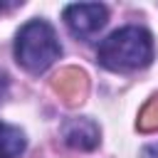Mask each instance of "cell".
Instances as JSON below:
<instances>
[{
  "instance_id": "cell-1",
  "label": "cell",
  "mask_w": 158,
  "mask_h": 158,
  "mask_svg": "<svg viewBox=\"0 0 158 158\" xmlns=\"http://www.w3.org/2000/svg\"><path fill=\"white\" fill-rule=\"evenodd\" d=\"M99 64L111 72H133L143 69L153 59V37L148 30L126 25L114 30L99 44Z\"/></svg>"
},
{
  "instance_id": "cell-2",
  "label": "cell",
  "mask_w": 158,
  "mask_h": 158,
  "mask_svg": "<svg viewBox=\"0 0 158 158\" xmlns=\"http://www.w3.org/2000/svg\"><path fill=\"white\" fill-rule=\"evenodd\" d=\"M62 54L57 32L44 20H30L20 27L15 37V59L30 74H40L49 69Z\"/></svg>"
},
{
  "instance_id": "cell-3",
  "label": "cell",
  "mask_w": 158,
  "mask_h": 158,
  "mask_svg": "<svg viewBox=\"0 0 158 158\" xmlns=\"http://www.w3.org/2000/svg\"><path fill=\"white\" fill-rule=\"evenodd\" d=\"M64 25L67 30L79 37V40H89L94 37L109 20V12L104 5L99 2H72L64 7Z\"/></svg>"
},
{
  "instance_id": "cell-4",
  "label": "cell",
  "mask_w": 158,
  "mask_h": 158,
  "mask_svg": "<svg viewBox=\"0 0 158 158\" xmlns=\"http://www.w3.org/2000/svg\"><path fill=\"white\" fill-rule=\"evenodd\" d=\"M62 136L67 146L79 151H91L99 146V126L91 118H69L62 126Z\"/></svg>"
},
{
  "instance_id": "cell-5",
  "label": "cell",
  "mask_w": 158,
  "mask_h": 158,
  "mask_svg": "<svg viewBox=\"0 0 158 158\" xmlns=\"http://www.w3.org/2000/svg\"><path fill=\"white\" fill-rule=\"evenodd\" d=\"M25 146H27L25 133L17 126L0 121V158H17L25 151Z\"/></svg>"
},
{
  "instance_id": "cell-6",
  "label": "cell",
  "mask_w": 158,
  "mask_h": 158,
  "mask_svg": "<svg viewBox=\"0 0 158 158\" xmlns=\"http://www.w3.org/2000/svg\"><path fill=\"white\" fill-rule=\"evenodd\" d=\"M141 158H158V143H148V146H143Z\"/></svg>"
},
{
  "instance_id": "cell-7",
  "label": "cell",
  "mask_w": 158,
  "mask_h": 158,
  "mask_svg": "<svg viewBox=\"0 0 158 158\" xmlns=\"http://www.w3.org/2000/svg\"><path fill=\"white\" fill-rule=\"evenodd\" d=\"M7 96V74L5 72H0V101Z\"/></svg>"
},
{
  "instance_id": "cell-8",
  "label": "cell",
  "mask_w": 158,
  "mask_h": 158,
  "mask_svg": "<svg viewBox=\"0 0 158 158\" xmlns=\"http://www.w3.org/2000/svg\"><path fill=\"white\" fill-rule=\"evenodd\" d=\"M0 10H2V2H0Z\"/></svg>"
}]
</instances>
